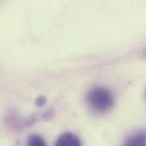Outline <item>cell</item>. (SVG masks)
<instances>
[{"instance_id":"cell-1","label":"cell","mask_w":146,"mask_h":146,"mask_svg":"<svg viewBox=\"0 0 146 146\" xmlns=\"http://www.w3.org/2000/svg\"><path fill=\"white\" fill-rule=\"evenodd\" d=\"M87 104L99 113L109 111L115 104V97L107 88L97 86L90 90L86 97Z\"/></svg>"},{"instance_id":"cell-2","label":"cell","mask_w":146,"mask_h":146,"mask_svg":"<svg viewBox=\"0 0 146 146\" xmlns=\"http://www.w3.org/2000/svg\"><path fill=\"white\" fill-rule=\"evenodd\" d=\"M54 146H81V142L77 135L66 132L58 137Z\"/></svg>"},{"instance_id":"cell-3","label":"cell","mask_w":146,"mask_h":146,"mask_svg":"<svg viewBox=\"0 0 146 146\" xmlns=\"http://www.w3.org/2000/svg\"><path fill=\"white\" fill-rule=\"evenodd\" d=\"M122 146H146V131H140L131 135Z\"/></svg>"},{"instance_id":"cell-4","label":"cell","mask_w":146,"mask_h":146,"mask_svg":"<svg viewBox=\"0 0 146 146\" xmlns=\"http://www.w3.org/2000/svg\"><path fill=\"white\" fill-rule=\"evenodd\" d=\"M27 146H47L44 139L38 135V134H33L31 135L27 142Z\"/></svg>"},{"instance_id":"cell-5","label":"cell","mask_w":146,"mask_h":146,"mask_svg":"<svg viewBox=\"0 0 146 146\" xmlns=\"http://www.w3.org/2000/svg\"><path fill=\"white\" fill-rule=\"evenodd\" d=\"M36 105L38 107H43L45 104H46V98L44 96H39L35 102Z\"/></svg>"},{"instance_id":"cell-6","label":"cell","mask_w":146,"mask_h":146,"mask_svg":"<svg viewBox=\"0 0 146 146\" xmlns=\"http://www.w3.org/2000/svg\"><path fill=\"white\" fill-rule=\"evenodd\" d=\"M145 96H146V93H145Z\"/></svg>"}]
</instances>
